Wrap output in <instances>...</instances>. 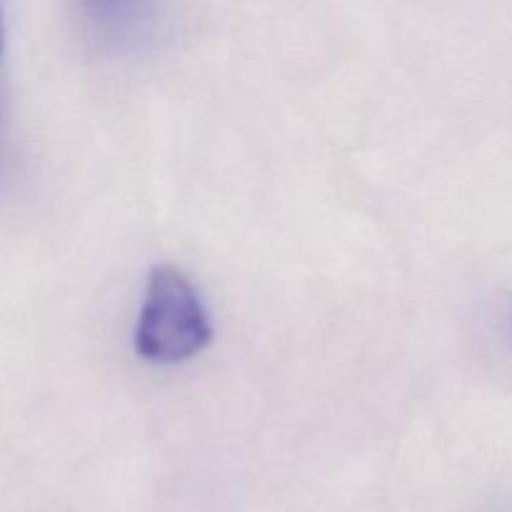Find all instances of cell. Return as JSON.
Returning <instances> with one entry per match:
<instances>
[{
    "label": "cell",
    "instance_id": "2",
    "mask_svg": "<svg viewBox=\"0 0 512 512\" xmlns=\"http://www.w3.org/2000/svg\"><path fill=\"white\" fill-rule=\"evenodd\" d=\"M153 8L148 5H90L88 25L93 28L95 38L108 45H130L145 38Z\"/></svg>",
    "mask_w": 512,
    "mask_h": 512
},
{
    "label": "cell",
    "instance_id": "3",
    "mask_svg": "<svg viewBox=\"0 0 512 512\" xmlns=\"http://www.w3.org/2000/svg\"><path fill=\"white\" fill-rule=\"evenodd\" d=\"M0 50H3V13H0Z\"/></svg>",
    "mask_w": 512,
    "mask_h": 512
},
{
    "label": "cell",
    "instance_id": "1",
    "mask_svg": "<svg viewBox=\"0 0 512 512\" xmlns=\"http://www.w3.org/2000/svg\"><path fill=\"white\" fill-rule=\"evenodd\" d=\"M210 340L213 323L195 285L178 268H153L135 323V353L148 363L173 365L203 353Z\"/></svg>",
    "mask_w": 512,
    "mask_h": 512
}]
</instances>
